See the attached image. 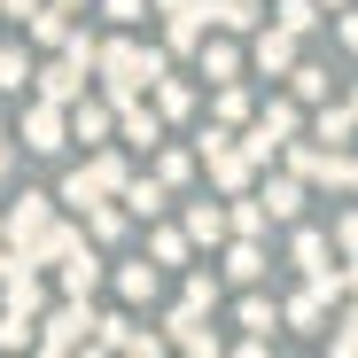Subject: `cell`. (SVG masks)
<instances>
[{
	"label": "cell",
	"instance_id": "1",
	"mask_svg": "<svg viewBox=\"0 0 358 358\" xmlns=\"http://www.w3.org/2000/svg\"><path fill=\"white\" fill-rule=\"evenodd\" d=\"M94 71H101L109 101H133L141 86H156V78H164V55H156V47H133V39H109Z\"/></svg>",
	"mask_w": 358,
	"mask_h": 358
},
{
	"label": "cell",
	"instance_id": "2",
	"mask_svg": "<svg viewBox=\"0 0 358 358\" xmlns=\"http://www.w3.org/2000/svg\"><path fill=\"white\" fill-rule=\"evenodd\" d=\"M78 343H94V304L86 296H71V304L47 312V327H39V350H78Z\"/></svg>",
	"mask_w": 358,
	"mask_h": 358
},
{
	"label": "cell",
	"instance_id": "3",
	"mask_svg": "<svg viewBox=\"0 0 358 358\" xmlns=\"http://www.w3.org/2000/svg\"><path fill=\"white\" fill-rule=\"evenodd\" d=\"M63 141H71V117H63V101H47V94H39V101L24 109V148H39V156H55V148H63Z\"/></svg>",
	"mask_w": 358,
	"mask_h": 358
},
{
	"label": "cell",
	"instance_id": "4",
	"mask_svg": "<svg viewBox=\"0 0 358 358\" xmlns=\"http://www.w3.org/2000/svg\"><path fill=\"white\" fill-rule=\"evenodd\" d=\"M203 164H210V187H226V195H242V187H250V171H257V156H250L242 141H210Z\"/></svg>",
	"mask_w": 358,
	"mask_h": 358
},
{
	"label": "cell",
	"instance_id": "5",
	"mask_svg": "<svg viewBox=\"0 0 358 358\" xmlns=\"http://www.w3.org/2000/svg\"><path fill=\"white\" fill-rule=\"evenodd\" d=\"M31 86H39L47 101H63V109H71V101H86V63L55 55V63H39V71H31Z\"/></svg>",
	"mask_w": 358,
	"mask_h": 358
},
{
	"label": "cell",
	"instance_id": "6",
	"mask_svg": "<svg viewBox=\"0 0 358 358\" xmlns=\"http://www.w3.org/2000/svg\"><path fill=\"white\" fill-rule=\"evenodd\" d=\"M78 250H86V234H78V226H55V218H47V234H39L31 250H16V257H31V265H71Z\"/></svg>",
	"mask_w": 358,
	"mask_h": 358
},
{
	"label": "cell",
	"instance_id": "7",
	"mask_svg": "<svg viewBox=\"0 0 358 358\" xmlns=\"http://www.w3.org/2000/svg\"><path fill=\"white\" fill-rule=\"evenodd\" d=\"M0 234H8V250H31L39 234H47V195H24L8 218H0Z\"/></svg>",
	"mask_w": 358,
	"mask_h": 358
},
{
	"label": "cell",
	"instance_id": "8",
	"mask_svg": "<svg viewBox=\"0 0 358 358\" xmlns=\"http://www.w3.org/2000/svg\"><path fill=\"white\" fill-rule=\"evenodd\" d=\"M117 133L141 141V148H156V141H164V109H141V94H133V101H117Z\"/></svg>",
	"mask_w": 358,
	"mask_h": 358
},
{
	"label": "cell",
	"instance_id": "9",
	"mask_svg": "<svg viewBox=\"0 0 358 358\" xmlns=\"http://www.w3.org/2000/svg\"><path fill=\"white\" fill-rule=\"evenodd\" d=\"M109 125H117V101H109V94H101V101H71V133H78V141H94V148H101V141H109Z\"/></svg>",
	"mask_w": 358,
	"mask_h": 358
},
{
	"label": "cell",
	"instance_id": "10",
	"mask_svg": "<svg viewBox=\"0 0 358 358\" xmlns=\"http://www.w3.org/2000/svg\"><path fill=\"white\" fill-rule=\"evenodd\" d=\"M257 71H265V78H288V71H296V31H288V24H273V31L257 39Z\"/></svg>",
	"mask_w": 358,
	"mask_h": 358
},
{
	"label": "cell",
	"instance_id": "11",
	"mask_svg": "<svg viewBox=\"0 0 358 358\" xmlns=\"http://www.w3.org/2000/svg\"><path fill=\"white\" fill-rule=\"evenodd\" d=\"M24 24H31V39H39V47H63V39H71V0H39Z\"/></svg>",
	"mask_w": 358,
	"mask_h": 358
},
{
	"label": "cell",
	"instance_id": "12",
	"mask_svg": "<svg viewBox=\"0 0 358 358\" xmlns=\"http://www.w3.org/2000/svg\"><path fill=\"white\" fill-rule=\"evenodd\" d=\"M86 179H94V187H101V195H125V187H133V171H125V156H117L109 141L94 148V164H86Z\"/></svg>",
	"mask_w": 358,
	"mask_h": 358
},
{
	"label": "cell",
	"instance_id": "13",
	"mask_svg": "<svg viewBox=\"0 0 358 358\" xmlns=\"http://www.w3.org/2000/svg\"><path fill=\"white\" fill-rule=\"evenodd\" d=\"M257 273H265V250H257V234H242V242L226 250V280H242V288H250Z\"/></svg>",
	"mask_w": 358,
	"mask_h": 358
},
{
	"label": "cell",
	"instance_id": "14",
	"mask_svg": "<svg viewBox=\"0 0 358 358\" xmlns=\"http://www.w3.org/2000/svg\"><path fill=\"white\" fill-rule=\"evenodd\" d=\"M257 203H265L273 218H296V210H304V187H296V171H288V179H265V195H257Z\"/></svg>",
	"mask_w": 358,
	"mask_h": 358
},
{
	"label": "cell",
	"instance_id": "15",
	"mask_svg": "<svg viewBox=\"0 0 358 358\" xmlns=\"http://www.w3.org/2000/svg\"><path fill=\"white\" fill-rule=\"evenodd\" d=\"M86 234H94V242H117V234H125V210H117L109 195H94L86 203Z\"/></svg>",
	"mask_w": 358,
	"mask_h": 358
},
{
	"label": "cell",
	"instance_id": "16",
	"mask_svg": "<svg viewBox=\"0 0 358 358\" xmlns=\"http://www.w3.org/2000/svg\"><path fill=\"white\" fill-rule=\"evenodd\" d=\"M187 234H195V242H226V234H234V218H226L218 203H195V210H187Z\"/></svg>",
	"mask_w": 358,
	"mask_h": 358
},
{
	"label": "cell",
	"instance_id": "17",
	"mask_svg": "<svg viewBox=\"0 0 358 358\" xmlns=\"http://www.w3.org/2000/svg\"><path fill=\"white\" fill-rule=\"evenodd\" d=\"M320 320H327V296H320V288L304 280V288L288 296V327H320Z\"/></svg>",
	"mask_w": 358,
	"mask_h": 358
},
{
	"label": "cell",
	"instance_id": "18",
	"mask_svg": "<svg viewBox=\"0 0 358 358\" xmlns=\"http://www.w3.org/2000/svg\"><path fill=\"white\" fill-rule=\"evenodd\" d=\"M31 71H39V63H31L24 47H0V94H24V86H31Z\"/></svg>",
	"mask_w": 358,
	"mask_h": 358
},
{
	"label": "cell",
	"instance_id": "19",
	"mask_svg": "<svg viewBox=\"0 0 358 358\" xmlns=\"http://www.w3.org/2000/svg\"><path fill=\"white\" fill-rule=\"evenodd\" d=\"M94 288H101V265H94V257L78 250V257L63 265V296H94Z\"/></svg>",
	"mask_w": 358,
	"mask_h": 358
},
{
	"label": "cell",
	"instance_id": "20",
	"mask_svg": "<svg viewBox=\"0 0 358 358\" xmlns=\"http://www.w3.org/2000/svg\"><path fill=\"white\" fill-rule=\"evenodd\" d=\"M117 288H125V304H156V265H125Z\"/></svg>",
	"mask_w": 358,
	"mask_h": 358
},
{
	"label": "cell",
	"instance_id": "21",
	"mask_svg": "<svg viewBox=\"0 0 358 358\" xmlns=\"http://www.w3.org/2000/svg\"><path fill=\"white\" fill-rule=\"evenodd\" d=\"M273 24H288L296 39H304V31L320 24V0H280V8H273Z\"/></svg>",
	"mask_w": 358,
	"mask_h": 358
},
{
	"label": "cell",
	"instance_id": "22",
	"mask_svg": "<svg viewBox=\"0 0 358 358\" xmlns=\"http://www.w3.org/2000/svg\"><path fill=\"white\" fill-rule=\"evenodd\" d=\"M210 109H218V125H250V94L234 86V78L218 86V101H210Z\"/></svg>",
	"mask_w": 358,
	"mask_h": 358
},
{
	"label": "cell",
	"instance_id": "23",
	"mask_svg": "<svg viewBox=\"0 0 358 358\" xmlns=\"http://www.w3.org/2000/svg\"><path fill=\"white\" fill-rule=\"evenodd\" d=\"M234 71H242V55H234L226 39H210V47H203V78H218V86H226Z\"/></svg>",
	"mask_w": 358,
	"mask_h": 358
},
{
	"label": "cell",
	"instance_id": "24",
	"mask_svg": "<svg viewBox=\"0 0 358 358\" xmlns=\"http://www.w3.org/2000/svg\"><path fill=\"white\" fill-rule=\"evenodd\" d=\"M148 94H156V109H164V117H187V109H195V94L179 86V78H156Z\"/></svg>",
	"mask_w": 358,
	"mask_h": 358
},
{
	"label": "cell",
	"instance_id": "25",
	"mask_svg": "<svg viewBox=\"0 0 358 358\" xmlns=\"http://www.w3.org/2000/svg\"><path fill=\"white\" fill-rule=\"evenodd\" d=\"M242 148H250L257 164H273V148H288V141H280V133L265 125V117H250V133H242Z\"/></svg>",
	"mask_w": 358,
	"mask_h": 358
},
{
	"label": "cell",
	"instance_id": "26",
	"mask_svg": "<svg viewBox=\"0 0 358 358\" xmlns=\"http://www.w3.org/2000/svg\"><path fill=\"white\" fill-rule=\"evenodd\" d=\"M187 242H195V234H148V257L156 265H187Z\"/></svg>",
	"mask_w": 358,
	"mask_h": 358
},
{
	"label": "cell",
	"instance_id": "27",
	"mask_svg": "<svg viewBox=\"0 0 358 358\" xmlns=\"http://www.w3.org/2000/svg\"><path fill=\"white\" fill-rule=\"evenodd\" d=\"M125 203H133L141 218H156V210H164V179H133V187H125Z\"/></svg>",
	"mask_w": 358,
	"mask_h": 358
},
{
	"label": "cell",
	"instance_id": "28",
	"mask_svg": "<svg viewBox=\"0 0 358 358\" xmlns=\"http://www.w3.org/2000/svg\"><path fill=\"white\" fill-rule=\"evenodd\" d=\"M296 265H304V273H320V265H327V234H312V226L296 234Z\"/></svg>",
	"mask_w": 358,
	"mask_h": 358
},
{
	"label": "cell",
	"instance_id": "29",
	"mask_svg": "<svg viewBox=\"0 0 358 358\" xmlns=\"http://www.w3.org/2000/svg\"><path fill=\"white\" fill-rule=\"evenodd\" d=\"M288 78H296V101H327V71H312V63H296Z\"/></svg>",
	"mask_w": 358,
	"mask_h": 358
},
{
	"label": "cell",
	"instance_id": "30",
	"mask_svg": "<svg viewBox=\"0 0 358 358\" xmlns=\"http://www.w3.org/2000/svg\"><path fill=\"white\" fill-rule=\"evenodd\" d=\"M226 218H234V234H265V218H273V210H265V203H242V195H234V210H226Z\"/></svg>",
	"mask_w": 358,
	"mask_h": 358
},
{
	"label": "cell",
	"instance_id": "31",
	"mask_svg": "<svg viewBox=\"0 0 358 358\" xmlns=\"http://www.w3.org/2000/svg\"><path fill=\"white\" fill-rule=\"evenodd\" d=\"M265 125H273L280 141H296V125H304V117H296V101H265Z\"/></svg>",
	"mask_w": 358,
	"mask_h": 358
},
{
	"label": "cell",
	"instance_id": "32",
	"mask_svg": "<svg viewBox=\"0 0 358 358\" xmlns=\"http://www.w3.org/2000/svg\"><path fill=\"white\" fill-rule=\"evenodd\" d=\"M350 125H358L350 109H320V141H335V148H343V141H350Z\"/></svg>",
	"mask_w": 358,
	"mask_h": 358
},
{
	"label": "cell",
	"instance_id": "33",
	"mask_svg": "<svg viewBox=\"0 0 358 358\" xmlns=\"http://www.w3.org/2000/svg\"><path fill=\"white\" fill-rule=\"evenodd\" d=\"M187 171H195V156H179V148H164V156H156V179H164V187H179Z\"/></svg>",
	"mask_w": 358,
	"mask_h": 358
},
{
	"label": "cell",
	"instance_id": "34",
	"mask_svg": "<svg viewBox=\"0 0 358 358\" xmlns=\"http://www.w3.org/2000/svg\"><path fill=\"white\" fill-rule=\"evenodd\" d=\"M210 296H218V280H210V273H195V280H187V304H195V312H210Z\"/></svg>",
	"mask_w": 358,
	"mask_h": 358
},
{
	"label": "cell",
	"instance_id": "35",
	"mask_svg": "<svg viewBox=\"0 0 358 358\" xmlns=\"http://www.w3.org/2000/svg\"><path fill=\"white\" fill-rule=\"evenodd\" d=\"M242 327H273V304H265V296H242Z\"/></svg>",
	"mask_w": 358,
	"mask_h": 358
},
{
	"label": "cell",
	"instance_id": "36",
	"mask_svg": "<svg viewBox=\"0 0 358 358\" xmlns=\"http://www.w3.org/2000/svg\"><path fill=\"white\" fill-rule=\"evenodd\" d=\"M101 8H109L117 24H141V8H148V0H101Z\"/></svg>",
	"mask_w": 358,
	"mask_h": 358
},
{
	"label": "cell",
	"instance_id": "37",
	"mask_svg": "<svg viewBox=\"0 0 358 358\" xmlns=\"http://www.w3.org/2000/svg\"><path fill=\"white\" fill-rule=\"evenodd\" d=\"M335 242H343V250L358 257V210H343V226H335Z\"/></svg>",
	"mask_w": 358,
	"mask_h": 358
},
{
	"label": "cell",
	"instance_id": "38",
	"mask_svg": "<svg viewBox=\"0 0 358 358\" xmlns=\"http://www.w3.org/2000/svg\"><path fill=\"white\" fill-rule=\"evenodd\" d=\"M335 350H358V304H350V320L335 327Z\"/></svg>",
	"mask_w": 358,
	"mask_h": 358
},
{
	"label": "cell",
	"instance_id": "39",
	"mask_svg": "<svg viewBox=\"0 0 358 358\" xmlns=\"http://www.w3.org/2000/svg\"><path fill=\"white\" fill-rule=\"evenodd\" d=\"M335 31H343V47H358V16H343V24H335Z\"/></svg>",
	"mask_w": 358,
	"mask_h": 358
},
{
	"label": "cell",
	"instance_id": "40",
	"mask_svg": "<svg viewBox=\"0 0 358 358\" xmlns=\"http://www.w3.org/2000/svg\"><path fill=\"white\" fill-rule=\"evenodd\" d=\"M343 288H350V296H358V257H350V265H343Z\"/></svg>",
	"mask_w": 358,
	"mask_h": 358
},
{
	"label": "cell",
	"instance_id": "41",
	"mask_svg": "<svg viewBox=\"0 0 358 358\" xmlns=\"http://www.w3.org/2000/svg\"><path fill=\"white\" fill-rule=\"evenodd\" d=\"M8 164H16V148H8V141H0V179H8Z\"/></svg>",
	"mask_w": 358,
	"mask_h": 358
},
{
	"label": "cell",
	"instance_id": "42",
	"mask_svg": "<svg viewBox=\"0 0 358 358\" xmlns=\"http://www.w3.org/2000/svg\"><path fill=\"white\" fill-rule=\"evenodd\" d=\"M0 273H8V250H0Z\"/></svg>",
	"mask_w": 358,
	"mask_h": 358
},
{
	"label": "cell",
	"instance_id": "43",
	"mask_svg": "<svg viewBox=\"0 0 358 358\" xmlns=\"http://www.w3.org/2000/svg\"><path fill=\"white\" fill-rule=\"evenodd\" d=\"M327 8H343V0H327Z\"/></svg>",
	"mask_w": 358,
	"mask_h": 358
},
{
	"label": "cell",
	"instance_id": "44",
	"mask_svg": "<svg viewBox=\"0 0 358 358\" xmlns=\"http://www.w3.org/2000/svg\"><path fill=\"white\" fill-rule=\"evenodd\" d=\"M71 8H78V0H71Z\"/></svg>",
	"mask_w": 358,
	"mask_h": 358
}]
</instances>
